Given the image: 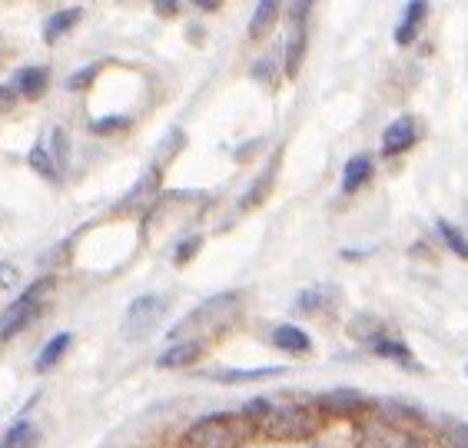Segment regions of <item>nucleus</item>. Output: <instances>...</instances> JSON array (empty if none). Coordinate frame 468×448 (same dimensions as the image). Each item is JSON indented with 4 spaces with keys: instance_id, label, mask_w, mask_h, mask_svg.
Segmentation results:
<instances>
[{
    "instance_id": "26",
    "label": "nucleus",
    "mask_w": 468,
    "mask_h": 448,
    "mask_svg": "<svg viewBox=\"0 0 468 448\" xmlns=\"http://www.w3.org/2000/svg\"><path fill=\"white\" fill-rule=\"evenodd\" d=\"M199 246H203V240H199V236H189V240H183L180 246H176V252H173V262H189V256H193V252H199Z\"/></svg>"
},
{
    "instance_id": "31",
    "label": "nucleus",
    "mask_w": 468,
    "mask_h": 448,
    "mask_svg": "<svg viewBox=\"0 0 468 448\" xmlns=\"http://www.w3.org/2000/svg\"><path fill=\"white\" fill-rule=\"evenodd\" d=\"M14 100H17V90L7 87V83H0V113L14 107Z\"/></svg>"
},
{
    "instance_id": "29",
    "label": "nucleus",
    "mask_w": 468,
    "mask_h": 448,
    "mask_svg": "<svg viewBox=\"0 0 468 448\" xmlns=\"http://www.w3.org/2000/svg\"><path fill=\"white\" fill-rule=\"evenodd\" d=\"M17 283V266H10V262H0V293H10Z\"/></svg>"
},
{
    "instance_id": "30",
    "label": "nucleus",
    "mask_w": 468,
    "mask_h": 448,
    "mask_svg": "<svg viewBox=\"0 0 468 448\" xmlns=\"http://www.w3.org/2000/svg\"><path fill=\"white\" fill-rule=\"evenodd\" d=\"M93 77H97V67H83L80 73H73L70 80H67V87H70V90H80V87H87V83H90Z\"/></svg>"
},
{
    "instance_id": "16",
    "label": "nucleus",
    "mask_w": 468,
    "mask_h": 448,
    "mask_svg": "<svg viewBox=\"0 0 468 448\" xmlns=\"http://www.w3.org/2000/svg\"><path fill=\"white\" fill-rule=\"evenodd\" d=\"M272 342H276L282 352H292V356H303V352H309V346H313V339H309L303 329H296V325H280V329L272 332Z\"/></svg>"
},
{
    "instance_id": "6",
    "label": "nucleus",
    "mask_w": 468,
    "mask_h": 448,
    "mask_svg": "<svg viewBox=\"0 0 468 448\" xmlns=\"http://www.w3.org/2000/svg\"><path fill=\"white\" fill-rule=\"evenodd\" d=\"M170 303L166 296H140L130 309H126V323H123V332L130 339L136 336H146V332H154V325L160 323L163 315H166Z\"/></svg>"
},
{
    "instance_id": "23",
    "label": "nucleus",
    "mask_w": 468,
    "mask_h": 448,
    "mask_svg": "<svg viewBox=\"0 0 468 448\" xmlns=\"http://www.w3.org/2000/svg\"><path fill=\"white\" fill-rule=\"evenodd\" d=\"M30 166H34L40 176L47 179H60V166L54 163V156H50V150H47V144H37L34 150H30Z\"/></svg>"
},
{
    "instance_id": "21",
    "label": "nucleus",
    "mask_w": 468,
    "mask_h": 448,
    "mask_svg": "<svg viewBox=\"0 0 468 448\" xmlns=\"http://www.w3.org/2000/svg\"><path fill=\"white\" fill-rule=\"evenodd\" d=\"M276 17H280V4H276V0H262L260 7H256V14H252V20H250V37H262L266 34V27H270Z\"/></svg>"
},
{
    "instance_id": "11",
    "label": "nucleus",
    "mask_w": 468,
    "mask_h": 448,
    "mask_svg": "<svg viewBox=\"0 0 468 448\" xmlns=\"http://www.w3.org/2000/svg\"><path fill=\"white\" fill-rule=\"evenodd\" d=\"M429 425H432V435L439 442V448H468V421L435 419Z\"/></svg>"
},
{
    "instance_id": "4",
    "label": "nucleus",
    "mask_w": 468,
    "mask_h": 448,
    "mask_svg": "<svg viewBox=\"0 0 468 448\" xmlns=\"http://www.w3.org/2000/svg\"><path fill=\"white\" fill-rule=\"evenodd\" d=\"M243 303L236 293H223V296L207 299L203 305H197L189 315H183L180 323L170 329V342H197L207 349L209 339H217L219 332H226L229 325L236 323Z\"/></svg>"
},
{
    "instance_id": "22",
    "label": "nucleus",
    "mask_w": 468,
    "mask_h": 448,
    "mask_svg": "<svg viewBox=\"0 0 468 448\" xmlns=\"http://www.w3.org/2000/svg\"><path fill=\"white\" fill-rule=\"evenodd\" d=\"M270 376H282V368H246V372H209L207 379L213 382H256V379H270Z\"/></svg>"
},
{
    "instance_id": "9",
    "label": "nucleus",
    "mask_w": 468,
    "mask_h": 448,
    "mask_svg": "<svg viewBox=\"0 0 468 448\" xmlns=\"http://www.w3.org/2000/svg\"><path fill=\"white\" fill-rule=\"evenodd\" d=\"M315 402H319V409H323L329 419H356V415L369 405V399L362 392H352V389H339V392L319 395Z\"/></svg>"
},
{
    "instance_id": "25",
    "label": "nucleus",
    "mask_w": 468,
    "mask_h": 448,
    "mask_svg": "<svg viewBox=\"0 0 468 448\" xmlns=\"http://www.w3.org/2000/svg\"><path fill=\"white\" fill-rule=\"evenodd\" d=\"M435 229H439L441 240L449 242V250L455 252V256H462V260H468V240L459 233V229H455V226L445 223V219H439V226H435Z\"/></svg>"
},
{
    "instance_id": "12",
    "label": "nucleus",
    "mask_w": 468,
    "mask_h": 448,
    "mask_svg": "<svg viewBox=\"0 0 468 448\" xmlns=\"http://www.w3.org/2000/svg\"><path fill=\"white\" fill-rule=\"evenodd\" d=\"M47 80H50L47 67H24V70H17V77H14V90H17L20 97L37 100L47 90Z\"/></svg>"
},
{
    "instance_id": "14",
    "label": "nucleus",
    "mask_w": 468,
    "mask_h": 448,
    "mask_svg": "<svg viewBox=\"0 0 468 448\" xmlns=\"http://www.w3.org/2000/svg\"><path fill=\"white\" fill-rule=\"evenodd\" d=\"M372 176V156L369 153H359V156H352L346 163V173H343V189L346 193H356L359 187H366Z\"/></svg>"
},
{
    "instance_id": "18",
    "label": "nucleus",
    "mask_w": 468,
    "mask_h": 448,
    "mask_svg": "<svg viewBox=\"0 0 468 448\" xmlns=\"http://www.w3.org/2000/svg\"><path fill=\"white\" fill-rule=\"evenodd\" d=\"M70 342H73L70 332H60V336H54V339H50V342L44 346V352L37 356V368H40V372H47V368H54L57 362L63 358V352L70 349Z\"/></svg>"
},
{
    "instance_id": "15",
    "label": "nucleus",
    "mask_w": 468,
    "mask_h": 448,
    "mask_svg": "<svg viewBox=\"0 0 468 448\" xmlns=\"http://www.w3.org/2000/svg\"><path fill=\"white\" fill-rule=\"evenodd\" d=\"M83 17L80 7H70V10H57V14H50V20H47L44 27V40L47 44H57L63 34H70L73 27H77V20Z\"/></svg>"
},
{
    "instance_id": "27",
    "label": "nucleus",
    "mask_w": 468,
    "mask_h": 448,
    "mask_svg": "<svg viewBox=\"0 0 468 448\" xmlns=\"http://www.w3.org/2000/svg\"><path fill=\"white\" fill-rule=\"evenodd\" d=\"M325 293H329V289H309V293H303V296H299V309H319V305L323 303H329V299L333 296H325Z\"/></svg>"
},
{
    "instance_id": "5",
    "label": "nucleus",
    "mask_w": 468,
    "mask_h": 448,
    "mask_svg": "<svg viewBox=\"0 0 468 448\" xmlns=\"http://www.w3.org/2000/svg\"><path fill=\"white\" fill-rule=\"evenodd\" d=\"M54 289H57L54 276H47V279H40V283H34V286L24 289V293L0 313V339H10V336H17V332L27 329L37 319V313L44 309V303L50 299Z\"/></svg>"
},
{
    "instance_id": "8",
    "label": "nucleus",
    "mask_w": 468,
    "mask_h": 448,
    "mask_svg": "<svg viewBox=\"0 0 468 448\" xmlns=\"http://www.w3.org/2000/svg\"><path fill=\"white\" fill-rule=\"evenodd\" d=\"M156 193H160V166L146 170L144 176L136 179L133 189L117 203V213H146V207L156 199Z\"/></svg>"
},
{
    "instance_id": "10",
    "label": "nucleus",
    "mask_w": 468,
    "mask_h": 448,
    "mask_svg": "<svg viewBox=\"0 0 468 448\" xmlns=\"http://www.w3.org/2000/svg\"><path fill=\"white\" fill-rule=\"evenodd\" d=\"M415 144V120L412 117H399L396 123L386 126L382 133V153L386 156H399Z\"/></svg>"
},
{
    "instance_id": "1",
    "label": "nucleus",
    "mask_w": 468,
    "mask_h": 448,
    "mask_svg": "<svg viewBox=\"0 0 468 448\" xmlns=\"http://www.w3.org/2000/svg\"><path fill=\"white\" fill-rule=\"evenodd\" d=\"M356 448H432L425 439L429 419L399 402H372L352 419Z\"/></svg>"
},
{
    "instance_id": "7",
    "label": "nucleus",
    "mask_w": 468,
    "mask_h": 448,
    "mask_svg": "<svg viewBox=\"0 0 468 448\" xmlns=\"http://www.w3.org/2000/svg\"><path fill=\"white\" fill-rule=\"evenodd\" d=\"M306 17H309V4L296 0L289 7V37H286V77H296L299 63L306 57Z\"/></svg>"
},
{
    "instance_id": "24",
    "label": "nucleus",
    "mask_w": 468,
    "mask_h": 448,
    "mask_svg": "<svg viewBox=\"0 0 468 448\" xmlns=\"http://www.w3.org/2000/svg\"><path fill=\"white\" fill-rule=\"evenodd\" d=\"M376 346V356H386V358H396V362H402V366H415V358H412V349H406L399 339H382L372 342Z\"/></svg>"
},
{
    "instance_id": "33",
    "label": "nucleus",
    "mask_w": 468,
    "mask_h": 448,
    "mask_svg": "<svg viewBox=\"0 0 468 448\" xmlns=\"http://www.w3.org/2000/svg\"><path fill=\"white\" fill-rule=\"evenodd\" d=\"M465 372H468V368H465Z\"/></svg>"
},
{
    "instance_id": "13",
    "label": "nucleus",
    "mask_w": 468,
    "mask_h": 448,
    "mask_svg": "<svg viewBox=\"0 0 468 448\" xmlns=\"http://www.w3.org/2000/svg\"><path fill=\"white\" fill-rule=\"evenodd\" d=\"M199 356H203V346H197V342H170V349L156 362H160V368H183L189 362H197Z\"/></svg>"
},
{
    "instance_id": "19",
    "label": "nucleus",
    "mask_w": 468,
    "mask_h": 448,
    "mask_svg": "<svg viewBox=\"0 0 468 448\" xmlns=\"http://www.w3.org/2000/svg\"><path fill=\"white\" fill-rule=\"evenodd\" d=\"M37 429L30 425V421H14L7 429V435H4V442H0V448H34L37 445Z\"/></svg>"
},
{
    "instance_id": "20",
    "label": "nucleus",
    "mask_w": 468,
    "mask_h": 448,
    "mask_svg": "<svg viewBox=\"0 0 468 448\" xmlns=\"http://www.w3.org/2000/svg\"><path fill=\"white\" fill-rule=\"evenodd\" d=\"M349 332L356 336V339H366V342H378L382 336H386V323L382 319H376V315H356L349 325Z\"/></svg>"
},
{
    "instance_id": "17",
    "label": "nucleus",
    "mask_w": 468,
    "mask_h": 448,
    "mask_svg": "<svg viewBox=\"0 0 468 448\" xmlns=\"http://www.w3.org/2000/svg\"><path fill=\"white\" fill-rule=\"evenodd\" d=\"M425 14H429V4H425V0H415V4H409L406 17H402V24H399V30H396V44L399 47H406L409 40L419 34V24H422Z\"/></svg>"
},
{
    "instance_id": "28",
    "label": "nucleus",
    "mask_w": 468,
    "mask_h": 448,
    "mask_svg": "<svg viewBox=\"0 0 468 448\" xmlns=\"http://www.w3.org/2000/svg\"><path fill=\"white\" fill-rule=\"evenodd\" d=\"M123 126H130L126 117H107V120H97V123H93V133H113V130H123Z\"/></svg>"
},
{
    "instance_id": "2",
    "label": "nucleus",
    "mask_w": 468,
    "mask_h": 448,
    "mask_svg": "<svg viewBox=\"0 0 468 448\" xmlns=\"http://www.w3.org/2000/svg\"><path fill=\"white\" fill-rule=\"evenodd\" d=\"M252 419L256 432L272 442H303L325 429L329 415L319 409L315 399H252L243 409Z\"/></svg>"
},
{
    "instance_id": "32",
    "label": "nucleus",
    "mask_w": 468,
    "mask_h": 448,
    "mask_svg": "<svg viewBox=\"0 0 468 448\" xmlns=\"http://www.w3.org/2000/svg\"><path fill=\"white\" fill-rule=\"evenodd\" d=\"M156 14H176V4H170V0H160V4H156Z\"/></svg>"
},
{
    "instance_id": "3",
    "label": "nucleus",
    "mask_w": 468,
    "mask_h": 448,
    "mask_svg": "<svg viewBox=\"0 0 468 448\" xmlns=\"http://www.w3.org/2000/svg\"><path fill=\"white\" fill-rule=\"evenodd\" d=\"M256 435V425L246 412L203 415L180 435L176 448H246Z\"/></svg>"
}]
</instances>
